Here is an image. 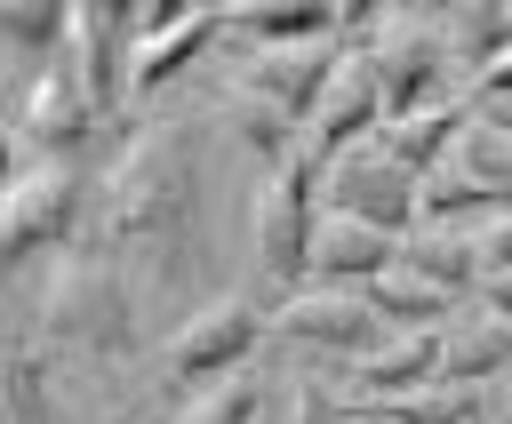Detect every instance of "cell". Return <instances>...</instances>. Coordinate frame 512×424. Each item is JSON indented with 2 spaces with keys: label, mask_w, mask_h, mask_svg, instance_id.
Listing matches in <instances>:
<instances>
[{
  "label": "cell",
  "mask_w": 512,
  "mask_h": 424,
  "mask_svg": "<svg viewBox=\"0 0 512 424\" xmlns=\"http://www.w3.org/2000/svg\"><path fill=\"white\" fill-rule=\"evenodd\" d=\"M88 248L112 256L144 288V304H168V312H184L216 280L208 128L200 120H168V128L136 136V152L112 168V192H104V216H96V240Z\"/></svg>",
  "instance_id": "cell-1"
},
{
  "label": "cell",
  "mask_w": 512,
  "mask_h": 424,
  "mask_svg": "<svg viewBox=\"0 0 512 424\" xmlns=\"http://www.w3.org/2000/svg\"><path fill=\"white\" fill-rule=\"evenodd\" d=\"M32 312V328L72 360V368H88V376H128V368H152L160 352H152V304H144V288L112 264V256H72L48 288H40V304H24Z\"/></svg>",
  "instance_id": "cell-2"
},
{
  "label": "cell",
  "mask_w": 512,
  "mask_h": 424,
  "mask_svg": "<svg viewBox=\"0 0 512 424\" xmlns=\"http://www.w3.org/2000/svg\"><path fill=\"white\" fill-rule=\"evenodd\" d=\"M328 192V160L304 144L272 184H264V208H256V240H248V288L264 312H288L296 296H312V248H320V200Z\"/></svg>",
  "instance_id": "cell-3"
},
{
  "label": "cell",
  "mask_w": 512,
  "mask_h": 424,
  "mask_svg": "<svg viewBox=\"0 0 512 424\" xmlns=\"http://www.w3.org/2000/svg\"><path fill=\"white\" fill-rule=\"evenodd\" d=\"M264 344H272V312H264L256 296H216V304H200V312L160 344V360H152V400H160V408L208 400V392L240 384Z\"/></svg>",
  "instance_id": "cell-4"
},
{
  "label": "cell",
  "mask_w": 512,
  "mask_h": 424,
  "mask_svg": "<svg viewBox=\"0 0 512 424\" xmlns=\"http://www.w3.org/2000/svg\"><path fill=\"white\" fill-rule=\"evenodd\" d=\"M272 344H288L296 360H312V376H352V368H368L392 344V328L376 320L368 296H320L312 288L288 312H272Z\"/></svg>",
  "instance_id": "cell-5"
},
{
  "label": "cell",
  "mask_w": 512,
  "mask_h": 424,
  "mask_svg": "<svg viewBox=\"0 0 512 424\" xmlns=\"http://www.w3.org/2000/svg\"><path fill=\"white\" fill-rule=\"evenodd\" d=\"M376 56V88H384V128H400V120H424V112H448V104H472L464 96V56L448 48V32H432V24H416V32H400V40H376L368 48Z\"/></svg>",
  "instance_id": "cell-6"
},
{
  "label": "cell",
  "mask_w": 512,
  "mask_h": 424,
  "mask_svg": "<svg viewBox=\"0 0 512 424\" xmlns=\"http://www.w3.org/2000/svg\"><path fill=\"white\" fill-rule=\"evenodd\" d=\"M328 216L344 224H368V232H392V240H416V216H424V176H408L384 144H360L328 168Z\"/></svg>",
  "instance_id": "cell-7"
},
{
  "label": "cell",
  "mask_w": 512,
  "mask_h": 424,
  "mask_svg": "<svg viewBox=\"0 0 512 424\" xmlns=\"http://www.w3.org/2000/svg\"><path fill=\"white\" fill-rule=\"evenodd\" d=\"M72 360L32 328V312L8 328V384H0V400H8V424H80L72 416Z\"/></svg>",
  "instance_id": "cell-8"
},
{
  "label": "cell",
  "mask_w": 512,
  "mask_h": 424,
  "mask_svg": "<svg viewBox=\"0 0 512 424\" xmlns=\"http://www.w3.org/2000/svg\"><path fill=\"white\" fill-rule=\"evenodd\" d=\"M400 256H408V240L328 216V224H320V248H312V288H320V296H368L376 280L400 272Z\"/></svg>",
  "instance_id": "cell-9"
},
{
  "label": "cell",
  "mask_w": 512,
  "mask_h": 424,
  "mask_svg": "<svg viewBox=\"0 0 512 424\" xmlns=\"http://www.w3.org/2000/svg\"><path fill=\"white\" fill-rule=\"evenodd\" d=\"M440 360H448V328H424V336H392L368 368H352L344 376V392L352 400H416V392H432L440 384Z\"/></svg>",
  "instance_id": "cell-10"
},
{
  "label": "cell",
  "mask_w": 512,
  "mask_h": 424,
  "mask_svg": "<svg viewBox=\"0 0 512 424\" xmlns=\"http://www.w3.org/2000/svg\"><path fill=\"white\" fill-rule=\"evenodd\" d=\"M216 40H232V16H224V8H200V16H184L176 32L144 40V56H136V88H128V96H160V88H176L192 64L216 56Z\"/></svg>",
  "instance_id": "cell-11"
},
{
  "label": "cell",
  "mask_w": 512,
  "mask_h": 424,
  "mask_svg": "<svg viewBox=\"0 0 512 424\" xmlns=\"http://www.w3.org/2000/svg\"><path fill=\"white\" fill-rule=\"evenodd\" d=\"M400 272L432 280L440 296H456V304L472 312V296H480V280H488V256H480V240H472V232H416V240H408V256H400Z\"/></svg>",
  "instance_id": "cell-12"
},
{
  "label": "cell",
  "mask_w": 512,
  "mask_h": 424,
  "mask_svg": "<svg viewBox=\"0 0 512 424\" xmlns=\"http://www.w3.org/2000/svg\"><path fill=\"white\" fill-rule=\"evenodd\" d=\"M472 120H480V104H448V112H424V120H400V128H384L376 144L408 168V176H440L448 160H456V144L472 136Z\"/></svg>",
  "instance_id": "cell-13"
},
{
  "label": "cell",
  "mask_w": 512,
  "mask_h": 424,
  "mask_svg": "<svg viewBox=\"0 0 512 424\" xmlns=\"http://www.w3.org/2000/svg\"><path fill=\"white\" fill-rule=\"evenodd\" d=\"M512 376V320H456L448 328V360H440V384L448 392H472V384H504ZM432 384V392H440Z\"/></svg>",
  "instance_id": "cell-14"
},
{
  "label": "cell",
  "mask_w": 512,
  "mask_h": 424,
  "mask_svg": "<svg viewBox=\"0 0 512 424\" xmlns=\"http://www.w3.org/2000/svg\"><path fill=\"white\" fill-rule=\"evenodd\" d=\"M368 304H376V320H384L392 336H424V328H456V320H464V304H456V296H440V288H432V280H416V272L376 280V288H368Z\"/></svg>",
  "instance_id": "cell-15"
},
{
  "label": "cell",
  "mask_w": 512,
  "mask_h": 424,
  "mask_svg": "<svg viewBox=\"0 0 512 424\" xmlns=\"http://www.w3.org/2000/svg\"><path fill=\"white\" fill-rule=\"evenodd\" d=\"M264 384L256 376H240V384H224V392H208V400H192L176 424H264Z\"/></svg>",
  "instance_id": "cell-16"
},
{
  "label": "cell",
  "mask_w": 512,
  "mask_h": 424,
  "mask_svg": "<svg viewBox=\"0 0 512 424\" xmlns=\"http://www.w3.org/2000/svg\"><path fill=\"white\" fill-rule=\"evenodd\" d=\"M296 424H376L344 384H328V376H304L296 384Z\"/></svg>",
  "instance_id": "cell-17"
},
{
  "label": "cell",
  "mask_w": 512,
  "mask_h": 424,
  "mask_svg": "<svg viewBox=\"0 0 512 424\" xmlns=\"http://www.w3.org/2000/svg\"><path fill=\"white\" fill-rule=\"evenodd\" d=\"M480 256H488V280H496V272L512 280V224H496V232H480Z\"/></svg>",
  "instance_id": "cell-18"
},
{
  "label": "cell",
  "mask_w": 512,
  "mask_h": 424,
  "mask_svg": "<svg viewBox=\"0 0 512 424\" xmlns=\"http://www.w3.org/2000/svg\"><path fill=\"white\" fill-rule=\"evenodd\" d=\"M472 424H512V392L504 384H488V400H480V416Z\"/></svg>",
  "instance_id": "cell-19"
},
{
  "label": "cell",
  "mask_w": 512,
  "mask_h": 424,
  "mask_svg": "<svg viewBox=\"0 0 512 424\" xmlns=\"http://www.w3.org/2000/svg\"><path fill=\"white\" fill-rule=\"evenodd\" d=\"M152 416H160V400H152V392H144V400H128V408H112V416H104V424H152Z\"/></svg>",
  "instance_id": "cell-20"
},
{
  "label": "cell",
  "mask_w": 512,
  "mask_h": 424,
  "mask_svg": "<svg viewBox=\"0 0 512 424\" xmlns=\"http://www.w3.org/2000/svg\"><path fill=\"white\" fill-rule=\"evenodd\" d=\"M504 392H512V376H504Z\"/></svg>",
  "instance_id": "cell-21"
}]
</instances>
